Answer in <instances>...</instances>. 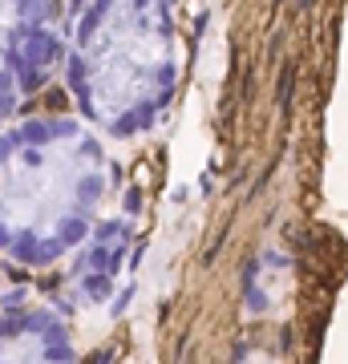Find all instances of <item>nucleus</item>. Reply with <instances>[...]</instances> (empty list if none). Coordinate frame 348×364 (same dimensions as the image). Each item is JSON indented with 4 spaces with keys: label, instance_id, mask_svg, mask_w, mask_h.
Listing matches in <instances>:
<instances>
[{
    "label": "nucleus",
    "instance_id": "nucleus-1",
    "mask_svg": "<svg viewBox=\"0 0 348 364\" xmlns=\"http://www.w3.org/2000/svg\"><path fill=\"white\" fill-rule=\"evenodd\" d=\"M114 195L105 138L78 114H33L0 126V255L49 272L90 235Z\"/></svg>",
    "mask_w": 348,
    "mask_h": 364
},
{
    "label": "nucleus",
    "instance_id": "nucleus-2",
    "mask_svg": "<svg viewBox=\"0 0 348 364\" xmlns=\"http://www.w3.org/2000/svg\"><path fill=\"white\" fill-rule=\"evenodd\" d=\"M65 90L85 126L134 142L170 114L182 77L174 0H81L61 49Z\"/></svg>",
    "mask_w": 348,
    "mask_h": 364
},
{
    "label": "nucleus",
    "instance_id": "nucleus-3",
    "mask_svg": "<svg viewBox=\"0 0 348 364\" xmlns=\"http://www.w3.org/2000/svg\"><path fill=\"white\" fill-rule=\"evenodd\" d=\"M61 0H0V126L13 122L61 69Z\"/></svg>",
    "mask_w": 348,
    "mask_h": 364
},
{
    "label": "nucleus",
    "instance_id": "nucleus-4",
    "mask_svg": "<svg viewBox=\"0 0 348 364\" xmlns=\"http://www.w3.org/2000/svg\"><path fill=\"white\" fill-rule=\"evenodd\" d=\"M0 364H78V344L65 316L41 299L0 304Z\"/></svg>",
    "mask_w": 348,
    "mask_h": 364
},
{
    "label": "nucleus",
    "instance_id": "nucleus-5",
    "mask_svg": "<svg viewBox=\"0 0 348 364\" xmlns=\"http://www.w3.org/2000/svg\"><path fill=\"white\" fill-rule=\"evenodd\" d=\"M134 239H138V227L126 215H110V219H97L90 227V235L81 239L78 247L69 251L73 259V291H78L85 304H105L110 291L117 287V279L126 275L130 255H134Z\"/></svg>",
    "mask_w": 348,
    "mask_h": 364
}]
</instances>
